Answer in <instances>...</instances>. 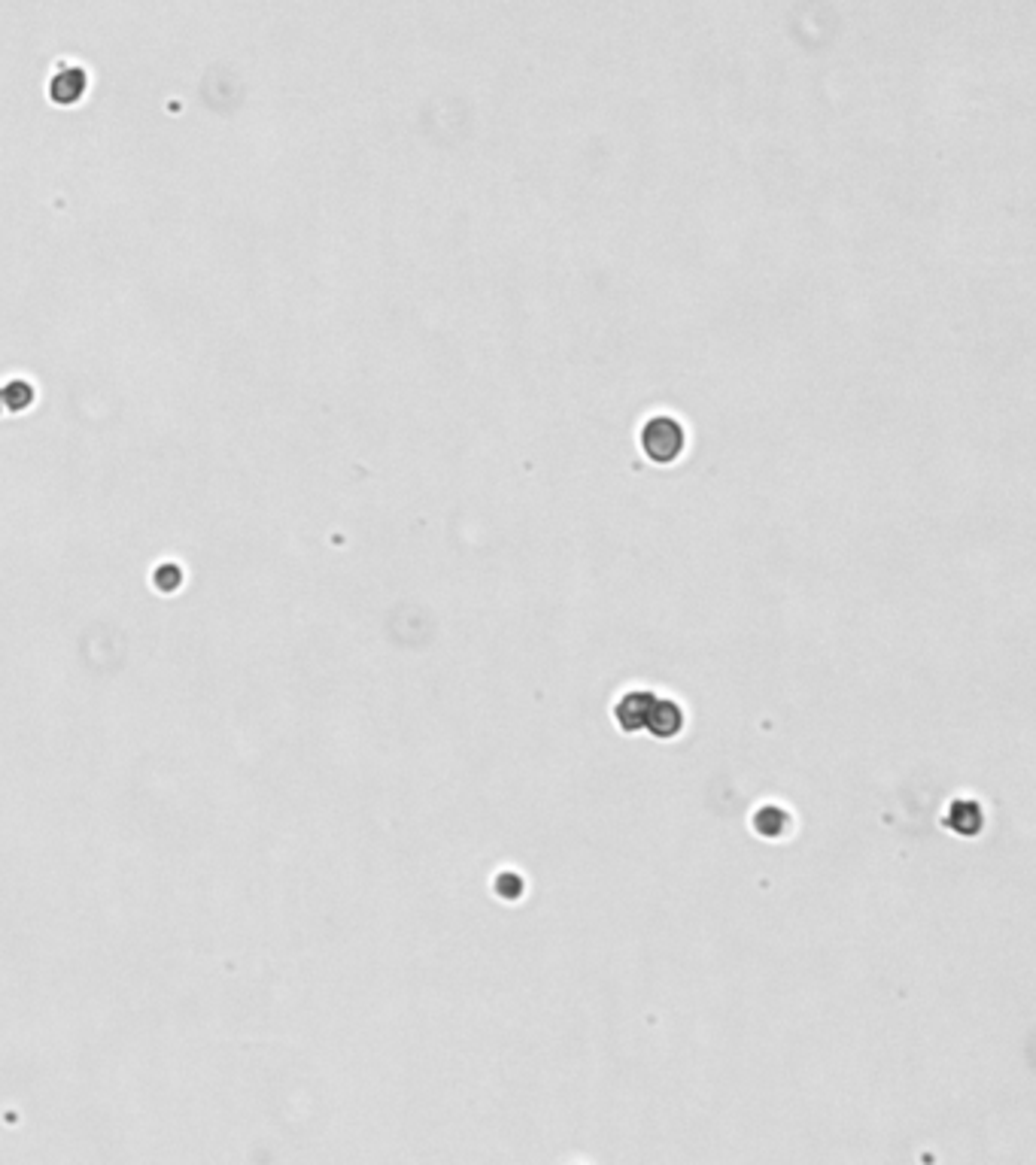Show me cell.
I'll return each mask as SVG.
<instances>
[{
	"label": "cell",
	"instance_id": "1",
	"mask_svg": "<svg viewBox=\"0 0 1036 1165\" xmlns=\"http://www.w3.org/2000/svg\"><path fill=\"white\" fill-rule=\"evenodd\" d=\"M641 449L653 464H672L684 452V428L672 416H653L641 428Z\"/></svg>",
	"mask_w": 1036,
	"mask_h": 1165
},
{
	"label": "cell",
	"instance_id": "2",
	"mask_svg": "<svg viewBox=\"0 0 1036 1165\" xmlns=\"http://www.w3.org/2000/svg\"><path fill=\"white\" fill-rule=\"evenodd\" d=\"M644 729L659 738V741H672L684 732V711L678 702H669V698H653V705L647 711V720H644Z\"/></svg>",
	"mask_w": 1036,
	"mask_h": 1165
},
{
	"label": "cell",
	"instance_id": "3",
	"mask_svg": "<svg viewBox=\"0 0 1036 1165\" xmlns=\"http://www.w3.org/2000/svg\"><path fill=\"white\" fill-rule=\"evenodd\" d=\"M653 692H644V689H632L626 695L617 698L614 705V720L620 726V732L626 735H635V732H644V720H647V711L653 705Z\"/></svg>",
	"mask_w": 1036,
	"mask_h": 1165
},
{
	"label": "cell",
	"instance_id": "4",
	"mask_svg": "<svg viewBox=\"0 0 1036 1165\" xmlns=\"http://www.w3.org/2000/svg\"><path fill=\"white\" fill-rule=\"evenodd\" d=\"M945 826H948L951 832H957V835L973 838V835H979L982 826H985V811H982V805L973 802V799H957V802H951L948 811H945Z\"/></svg>",
	"mask_w": 1036,
	"mask_h": 1165
},
{
	"label": "cell",
	"instance_id": "5",
	"mask_svg": "<svg viewBox=\"0 0 1036 1165\" xmlns=\"http://www.w3.org/2000/svg\"><path fill=\"white\" fill-rule=\"evenodd\" d=\"M754 829L766 838H781L790 829V814L778 805H763L754 814Z\"/></svg>",
	"mask_w": 1036,
	"mask_h": 1165
}]
</instances>
